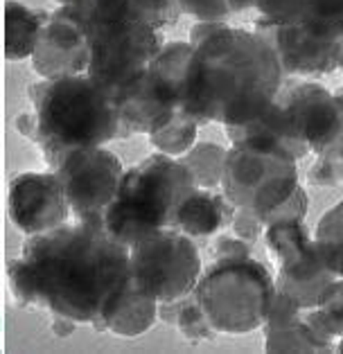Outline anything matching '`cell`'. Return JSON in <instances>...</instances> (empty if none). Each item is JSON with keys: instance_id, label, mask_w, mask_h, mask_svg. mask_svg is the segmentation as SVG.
<instances>
[{"instance_id": "cell-1", "label": "cell", "mask_w": 343, "mask_h": 354, "mask_svg": "<svg viewBox=\"0 0 343 354\" xmlns=\"http://www.w3.org/2000/svg\"><path fill=\"white\" fill-rule=\"evenodd\" d=\"M194 48L178 111L199 124L237 127L264 113L282 88V66L260 32L228 21H199L190 30Z\"/></svg>"}, {"instance_id": "cell-2", "label": "cell", "mask_w": 343, "mask_h": 354, "mask_svg": "<svg viewBox=\"0 0 343 354\" xmlns=\"http://www.w3.org/2000/svg\"><path fill=\"white\" fill-rule=\"evenodd\" d=\"M131 248L109 235L102 217H82L25 239L39 307L80 325H98L120 291L131 282Z\"/></svg>"}, {"instance_id": "cell-3", "label": "cell", "mask_w": 343, "mask_h": 354, "mask_svg": "<svg viewBox=\"0 0 343 354\" xmlns=\"http://www.w3.org/2000/svg\"><path fill=\"white\" fill-rule=\"evenodd\" d=\"M30 100L41 127L37 145L53 171L68 151L127 138L115 97L89 75L41 80L30 86Z\"/></svg>"}, {"instance_id": "cell-4", "label": "cell", "mask_w": 343, "mask_h": 354, "mask_svg": "<svg viewBox=\"0 0 343 354\" xmlns=\"http://www.w3.org/2000/svg\"><path fill=\"white\" fill-rule=\"evenodd\" d=\"M194 187L192 171L181 158L151 153L124 169L118 196L102 214L104 230L118 244L131 248L149 232L174 226L178 203Z\"/></svg>"}, {"instance_id": "cell-5", "label": "cell", "mask_w": 343, "mask_h": 354, "mask_svg": "<svg viewBox=\"0 0 343 354\" xmlns=\"http://www.w3.org/2000/svg\"><path fill=\"white\" fill-rule=\"evenodd\" d=\"M276 293L271 271L255 257H219L192 291L217 334H251L267 323Z\"/></svg>"}, {"instance_id": "cell-6", "label": "cell", "mask_w": 343, "mask_h": 354, "mask_svg": "<svg viewBox=\"0 0 343 354\" xmlns=\"http://www.w3.org/2000/svg\"><path fill=\"white\" fill-rule=\"evenodd\" d=\"M131 284L156 302L181 300L201 278V255L194 239L176 228H158L131 246Z\"/></svg>"}, {"instance_id": "cell-7", "label": "cell", "mask_w": 343, "mask_h": 354, "mask_svg": "<svg viewBox=\"0 0 343 354\" xmlns=\"http://www.w3.org/2000/svg\"><path fill=\"white\" fill-rule=\"evenodd\" d=\"M89 75L115 95L140 77L165 46L160 30L140 21H89Z\"/></svg>"}, {"instance_id": "cell-8", "label": "cell", "mask_w": 343, "mask_h": 354, "mask_svg": "<svg viewBox=\"0 0 343 354\" xmlns=\"http://www.w3.org/2000/svg\"><path fill=\"white\" fill-rule=\"evenodd\" d=\"M296 158L282 151L233 145L226 153L221 192L235 208H246L264 217L296 192Z\"/></svg>"}, {"instance_id": "cell-9", "label": "cell", "mask_w": 343, "mask_h": 354, "mask_svg": "<svg viewBox=\"0 0 343 354\" xmlns=\"http://www.w3.org/2000/svg\"><path fill=\"white\" fill-rule=\"evenodd\" d=\"M255 30L276 50L285 75H328L341 68L343 23H276L260 16L255 21Z\"/></svg>"}, {"instance_id": "cell-10", "label": "cell", "mask_w": 343, "mask_h": 354, "mask_svg": "<svg viewBox=\"0 0 343 354\" xmlns=\"http://www.w3.org/2000/svg\"><path fill=\"white\" fill-rule=\"evenodd\" d=\"M55 174L64 183L73 217H102L118 196L124 167L104 147H84L68 151Z\"/></svg>"}, {"instance_id": "cell-11", "label": "cell", "mask_w": 343, "mask_h": 354, "mask_svg": "<svg viewBox=\"0 0 343 354\" xmlns=\"http://www.w3.org/2000/svg\"><path fill=\"white\" fill-rule=\"evenodd\" d=\"M91 64L89 19L73 7L48 12L32 55V68L41 80L86 75Z\"/></svg>"}, {"instance_id": "cell-12", "label": "cell", "mask_w": 343, "mask_h": 354, "mask_svg": "<svg viewBox=\"0 0 343 354\" xmlns=\"http://www.w3.org/2000/svg\"><path fill=\"white\" fill-rule=\"evenodd\" d=\"M7 214L21 235L34 237L68 223L73 210L55 171H23L10 183Z\"/></svg>"}, {"instance_id": "cell-13", "label": "cell", "mask_w": 343, "mask_h": 354, "mask_svg": "<svg viewBox=\"0 0 343 354\" xmlns=\"http://www.w3.org/2000/svg\"><path fill=\"white\" fill-rule=\"evenodd\" d=\"M276 100L285 109L298 142L312 156L328 149L341 129V106L328 88L316 82H289L282 84Z\"/></svg>"}, {"instance_id": "cell-14", "label": "cell", "mask_w": 343, "mask_h": 354, "mask_svg": "<svg viewBox=\"0 0 343 354\" xmlns=\"http://www.w3.org/2000/svg\"><path fill=\"white\" fill-rule=\"evenodd\" d=\"M273 280H276V289L287 293L291 300H296V305L303 312L323 305L332 293L334 284L339 282L337 275L325 271V266L321 264L314 248V237L312 244L305 246L300 253L278 262V273Z\"/></svg>"}, {"instance_id": "cell-15", "label": "cell", "mask_w": 343, "mask_h": 354, "mask_svg": "<svg viewBox=\"0 0 343 354\" xmlns=\"http://www.w3.org/2000/svg\"><path fill=\"white\" fill-rule=\"evenodd\" d=\"M115 102L120 124H122L127 136L142 133L149 138L165 127L176 113V106L151 82L149 71H145L131 84L124 86L115 95Z\"/></svg>"}, {"instance_id": "cell-16", "label": "cell", "mask_w": 343, "mask_h": 354, "mask_svg": "<svg viewBox=\"0 0 343 354\" xmlns=\"http://www.w3.org/2000/svg\"><path fill=\"white\" fill-rule=\"evenodd\" d=\"M237 208L224 192L194 187L174 212V226L192 239H208L233 223Z\"/></svg>"}, {"instance_id": "cell-17", "label": "cell", "mask_w": 343, "mask_h": 354, "mask_svg": "<svg viewBox=\"0 0 343 354\" xmlns=\"http://www.w3.org/2000/svg\"><path fill=\"white\" fill-rule=\"evenodd\" d=\"M158 321V302L133 287L131 282L111 300L98 332H109L120 339H136L147 334Z\"/></svg>"}, {"instance_id": "cell-18", "label": "cell", "mask_w": 343, "mask_h": 354, "mask_svg": "<svg viewBox=\"0 0 343 354\" xmlns=\"http://www.w3.org/2000/svg\"><path fill=\"white\" fill-rule=\"evenodd\" d=\"M178 16V0H93L89 21H140L163 30Z\"/></svg>"}, {"instance_id": "cell-19", "label": "cell", "mask_w": 343, "mask_h": 354, "mask_svg": "<svg viewBox=\"0 0 343 354\" xmlns=\"http://www.w3.org/2000/svg\"><path fill=\"white\" fill-rule=\"evenodd\" d=\"M46 19H48V12L32 10V7L19 3V0H7L5 3V59L7 62L32 59Z\"/></svg>"}, {"instance_id": "cell-20", "label": "cell", "mask_w": 343, "mask_h": 354, "mask_svg": "<svg viewBox=\"0 0 343 354\" xmlns=\"http://www.w3.org/2000/svg\"><path fill=\"white\" fill-rule=\"evenodd\" d=\"M194 48L190 41H169L160 48V53L147 68L151 82L165 97L176 106L181 104L187 73H190Z\"/></svg>"}, {"instance_id": "cell-21", "label": "cell", "mask_w": 343, "mask_h": 354, "mask_svg": "<svg viewBox=\"0 0 343 354\" xmlns=\"http://www.w3.org/2000/svg\"><path fill=\"white\" fill-rule=\"evenodd\" d=\"M267 352H332L334 345L319 336L303 314L271 318L264 323Z\"/></svg>"}, {"instance_id": "cell-22", "label": "cell", "mask_w": 343, "mask_h": 354, "mask_svg": "<svg viewBox=\"0 0 343 354\" xmlns=\"http://www.w3.org/2000/svg\"><path fill=\"white\" fill-rule=\"evenodd\" d=\"M314 248L325 271L343 278V201L321 217L314 232Z\"/></svg>"}, {"instance_id": "cell-23", "label": "cell", "mask_w": 343, "mask_h": 354, "mask_svg": "<svg viewBox=\"0 0 343 354\" xmlns=\"http://www.w3.org/2000/svg\"><path fill=\"white\" fill-rule=\"evenodd\" d=\"M228 149L214 142H196L190 151L181 158L187 169L192 171L194 185L203 189L221 187V176H224Z\"/></svg>"}, {"instance_id": "cell-24", "label": "cell", "mask_w": 343, "mask_h": 354, "mask_svg": "<svg viewBox=\"0 0 343 354\" xmlns=\"http://www.w3.org/2000/svg\"><path fill=\"white\" fill-rule=\"evenodd\" d=\"M199 122L187 118L181 111H176L169 122L149 136L154 149L165 153L172 158H183L187 151L196 145V133H199Z\"/></svg>"}, {"instance_id": "cell-25", "label": "cell", "mask_w": 343, "mask_h": 354, "mask_svg": "<svg viewBox=\"0 0 343 354\" xmlns=\"http://www.w3.org/2000/svg\"><path fill=\"white\" fill-rule=\"evenodd\" d=\"M264 244H267L271 257L276 262L300 253L305 246L312 244V237L303 221H276L264 226Z\"/></svg>"}, {"instance_id": "cell-26", "label": "cell", "mask_w": 343, "mask_h": 354, "mask_svg": "<svg viewBox=\"0 0 343 354\" xmlns=\"http://www.w3.org/2000/svg\"><path fill=\"white\" fill-rule=\"evenodd\" d=\"M174 327L178 330V334L183 336L185 341L190 343H201V341H210L217 336V330L210 325L208 316L201 309L199 302L194 300V296L181 298L178 302V312H176V321Z\"/></svg>"}, {"instance_id": "cell-27", "label": "cell", "mask_w": 343, "mask_h": 354, "mask_svg": "<svg viewBox=\"0 0 343 354\" xmlns=\"http://www.w3.org/2000/svg\"><path fill=\"white\" fill-rule=\"evenodd\" d=\"M181 14L194 16L196 21H226L253 7V0H178Z\"/></svg>"}, {"instance_id": "cell-28", "label": "cell", "mask_w": 343, "mask_h": 354, "mask_svg": "<svg viewBox=\"0 0 343 354\" xmlns=\"http://www.w3.org/2000/svg\"><path fill=\"white\" fill-rule=\"evenodd\" d=\"M7 284H10V293L19 307H39V296L37 287H34L32 271L21 255L7 264Z\"/></svg>"}, {"instance_id": "cell-29", "label": "cell", "mask_w": 343, "mask_h": 354, "mask_svg": "<svg viewBox=\"0 0 343 354\" xmlns=\"http://www.w3.org/2000/svg\"><path fill=\"white\" fill-rule=\"evenodd\" d=\"M307 208H310V198L303 187H296V192L291 194L287 201H282L278 208H273L267 217H264V226L276 221H303Z\"/></svg>"}, {"instance_id": "cell-30", "label": "cell", "mask_w": 343, "mask_h": 354, "mask_svg": "<svg viewBox=\"0 0 343 354\" xmlns=\"http://www.w3.org/2000/svg\"><path fill=\"white\" fill-rule=\"evenodd\" d=\"M233 235L239 239L248 241V244H255L257 239L264 235V221L262 217H257L255 212L246 210V208H237L235 217H233Z\"/></svg>"}, {"instance_id": "cell-31", "label": "cell", "mask_w": 343, "mask_h": 354, "mask_svg": "<svg viewBox=\"0 0 343 354\" xmlns=\"http://www.w3.org/2000/svg\"><path fill=\"white\" fill-rule=\"evenodd\" d=\"M251 246L253 244L239 239L237 235L219 237L217 241H214L212 253H214V260H219V257H251Z\"/></svg>"}, {"instance_id": "cell-32", "label": "cell", "mask_w": 343, "mask_h": 354, "mask_svg": "<svg viewBox=\"0 0 343 354\" xmlns=\"http://www.w3.org/2000/svg\"><path fill=\"white\" fill-rule=\"evenodd\" d=\"M14 127H16V131H19L21 136L28 138V140H32L34 145L39 142L41 127H39V115H37V111H30V113H21V115H16Z\"/></svg>"}, {"instance_id": "cell-33", "label": "cell", "mask_w": 343, "mask_h": 354, "mask_svg": "<svg viewBox=\"0 0 343 354\" xmlns=\"http://www.w3.org/2000/svg\"><path fill=\"white\" fill-rule=\"evenodd\" d=\"M77 321H73V318H68V316H59V314H53V334L59 336V339H66V336H71L75 330H77Z\"/></svg>"}, {"instance_id": "cell-34", "label": "cell", "mask_w": 343, "mask_h": 354, "mask_svg": "<svg viewBox=\"0 0 343 354\" xmlns=\"http://www.w3.org/2000/svg\"><path fill=\"white\" fill-rule=\"evenodd\" d=\"M57 7H73L80 14H84L86 19H91V10H93V0H55Z\"/></svg>"}, {"instance_id": "cell-35", "label": "cell", "mask_w": 343, "mask_h": 354, "mask_svg": "<svg viewBox=\"0 0 343 354\" xmlns=\"http://www.w3.org/2000/svg\"><path fill=\"white\" fill-rule=\"evenodd\" d=\"M334 350H337V352H343V334L337 339V345H334Z\"/></svg>"}]
</instances>
